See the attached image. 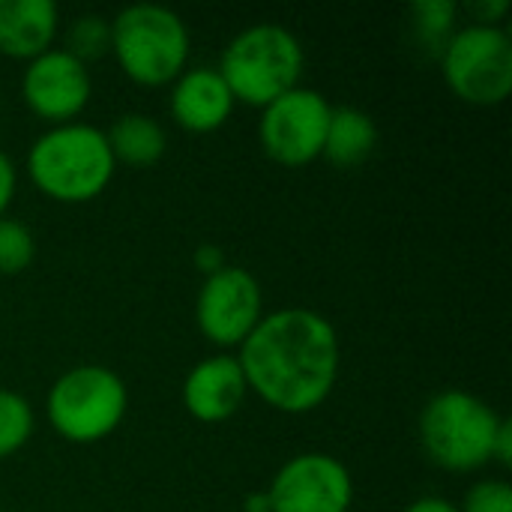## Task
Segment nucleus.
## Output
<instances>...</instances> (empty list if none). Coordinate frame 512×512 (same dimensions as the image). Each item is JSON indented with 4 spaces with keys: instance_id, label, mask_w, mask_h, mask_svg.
<instances>
[{
    "instance_id": "obj_26",
    "label": "nucleus",
    "mask_w": 512,
    "mask_h": 512,
    "mask_svg": "<svg viewBox=\"0 0 512 512\" xmlns=\"http://www.w3.org/2000/svg\"><path fill=\"white\" fill-rule=\"evenodd\" d=\"M405 512H459V507L441 495H426V498H417L414 504H408Z\"/></svg>"
},
{
    "instance_id": "obj_18",
    "label": "nucleus",
    "mask_w": 512,
    "mask_h": 512,
    "mask_svg": "<svg viewBox=\"0 0 512 512\" xmlns=\"http://www.w3.org/2000/svg\"><path fill=\"white\" fill-rule=\"evenodd\" d=\"M36 258V237L33 231L12 216L0 219V276L24 273Z\"/></svg>"
},
{
    "instance_id": "obj_20",
    "label": "nucleus",
    "mask_w": 512,
    "mask_h": 512,
    "mask_svg": "<svg viewBox=\"0 0 512 512\" xmlns=\"http://www.w3.org/2000/svg\"><path fill=\"white\" fill-rule=\"evenodd\" d=\"M411 18L423 42L444 48V42L456 33L459 6L453 0H417L411 6Z\"/></svg>"
},
{
    "instance_id": "obj_4",
    "label": "nucleus",
    "mask_w": 512,
    "mask_h": 512,
    "mask_svg": "<svg viewBox=\"0 0 512 512\" xmlns=\"http://www.w3.org/2000/svg\"><path fill=\"white\" fill-rule=\"evenodd\" d=\"M189 51V27L168 6L132 3L111 18V54L138 87L174 84L186 72Z\"/></svg>"
},
{
    "instance_id": "obj_3",
    "label": "nucleus",
    "mask_w": 512,
    "mask_h": 512,
    "mask_svg": "<svg viewBox=\"0 0 512 512\" xmlns=\"http://www.w3.org/2000/svg\"><path fill=\"white\" fill-rule=\"evenodd\" d=\"M306 54L300 39L273 21H258L240 30L219 57V75L234 102L264 108L282 93L300 87Z\"/></svg>"
},
{
    "instance_id": "obj_2",
    "label": "nucleus",
    "mask_w": 512,
    "mask_h": 512,
    "mask_svg": "<svg viewBox=\"0 0 512 512\" xmlns=\"http://www.w3.org/2000/svg\"><path fill=\"white\" fill-rule=\"evenodd\" d=\"M117 162L108 138L90 123H63L42 132L27 153L33 186L57 204H87L114 180Z\"/></svg>"
},
{
    "instance_id": "obj_19",
    "label": "nucleus",
    "mask_w": 512,
    "mask_h": 512,
    "mask_svg": "<svg viewBox=\"0 0 512 512\" xmlns=\"http://www.w3.org/2000/svg\"><path fill=\"white\" fill-rule=\"evenodd\" d=\"M66 51L81 63L111 51V21L102 15H78L66 30Z\"/></svg>"
},
{
    "instance_id": "obj_7",
    "label": "nucleus",
    "mask_w": 512,
    "mask_h": 512,
    "mask_svg": "<svg viewBox=\"0 0 512 512\" xmlns=\"http://www.w3.org/2000/svg\"><path fill=\"white\" fill-rule=\"evenodd\" d=\"M441 72L453 96L492 108L512 93V39L504 27H459L441 48Z\"/></svg>"
},
{
    "instance_id": "obj_8",
    "label": "nucleus",
    "mask_w": 512,
    "mask_h": 512,
    "mask_svg": "<svg viewBox=\"0 0 512 512\" xmlns=\"http://www.w3.org/2000/svg\"><path fill=\"white\" fill-rule=\"evenodd\" d=\"M333 105L312 87H294L261 108L258 144L282 168H303L324 153Z\"/></svg>"
},
{
    "instance_id": "obj_1",
    "label": "nucleus",
    "mask_w": 512,
    "mask_h": 512,
    "mask_svg": "<svg viewBox=\"0 0 512 512\" xmlns=\"http://www.w3.org/2000/svg\"><path fill=\"white\" fill-rule=\"evenodd\" d=\"M246 387L273 411L312 414L321 408L342 366L336 327L315 309L288 306L264 315L240 345Z\"/></svg>"
},
{
    "instance_id": "obj_11",
    "label": "nucleus",
    "mask_w": 512,
    "mask_h": 512,
    "mask_svg": "<svg viewBox=\"0 0 512 512\" xmlns=\"http://www.w3.org/2000/svg\"><path fill=\"white\" fill-rule=\"evenodd\" d=\"M90 96L93 81L87 63L72 57L66 48H48L24 66L21 99L39 120L51 126L75 123V117L90 105Z\"/></svg>"
},
{
    "instance_id": "obj_17",
    "label": "nucleus",
    "mask_w": 512,
    "mask_h": 512,
    "mask_svg": "<svg viewBox=\"0 0 512 512\" xmlns=\"http://www.w3.org/2000/svg\"><path fill=\"white\" fill-rule=\"evenodd\" d=\"M36 429L30 402L15 390H0V462L15 456Z\"/></svg>"
},
{
    "instance_id": "obj_25",
    "label": "nucleus",
    "mask_w": 512,
    "mask_h": 512,
    "mask_svg": "<svg viewBox=\"0 0 512 512\" xmlns=\"http://www.w3.org/2000/svg\"><path fill=\"white\" fill-rule=\"evenodd\" d=\"M492 462H498L501 468H510L512 465V423L504 420L498 438H495V450H492Z\"/></svg>"
},
{
    "instance_id": "obj_6",
    "label": "nucleus",
    "mask_w": 512,
    "mask_h": 512,
    "mask_svg": "<svg viewBox=\"0 0 512 512\" xmlns=\"http://www.w3.org/2000/svg\"><path fill=\"white\" fill-rule=\"evenodd\" d=\"M129 411V390L123 378L105 366L84 363L63 372L48 396L45 417L51 429L69 444H99L117 432Z\"/></svg>"
},
{
    "instance_id": "obj_23",
    "label": "nucleus",
    "mask_w": 512,
    "mask_h": 512,
    "mask_svg": "<svg viewBox=\"0 0 512 512\" xmlns=\"http://www.w3.org/2000/svg\"><path fill=\"white\" fill-rule=\"evenodd\" d=\"M510 3L507 0H477L474 3V18L477 24H489V27H501V21L507 18Z\"/></svg>"
},
{
    "instance_id": "obj_27",
    "label": "nucleus",
    "mask_w": 512,
    "mask_h": 512,
    "mask_svg": "<svg viewBox=\"0 0 512 512\" xmlns=\"http://www.w3.org/2000/svg\"><path fill=\"white\" fill-rule=\"evenodd\" d=\"M243 512H270V501H267V492L249 495V498L243 501Z\"/></svg>"
},
{
    "instance_id": "obj_15",
    "label": "nucleus",
    "mask_w": 512,
    "mask_h": 512,
    "mask_svg": "<svg viewBox=\"0 0 512 512\" xmlns=\"http://www.w3.org/2000/svg\"><path fill=\"white\" fill-rule=\"evenodd\" d=\"M105 138H108L114 162L129 165V168H150L168 150V135L162 129V123L141 111L120 114L111 123V129L105 132Z\"/></svg>"
},
{
    "instance_id": "obj_16",
    "label": "nucleus",
    "mask_w": 512,
    "mask_h": 512,
    "mask_svg": "<svg viewBox=\"0 0 512 512\" xmlns=\"http://www.w3.org/2000/svg\"><path fill=\"white\" fill-rule=\"evenodd\" d=\"M378 147V126L375 120L351 105L333 108L324 138V159L336 168H357L363 165Z\"/></svg>"
},
{
    "instance_id": "obj_10",
    "label": "nucleus",
    "mask_w": 512,
    "mask_h": 512,
    "mask_svg": "<svg viewBox=\"0 0 512 512\" xmlns=\"http://www.w3.org/2000/svg\"><path fill=\"white\" fill-rule=\"evenodd\" d=\"M267 501L270 512H348L354 480L336 456L300 453L276 471Z\"/></svg>"
},
{
    "instance_id": "obj_22",
    "label": "nucleus",
    "mask_w": 512,
    "mask_h": 512,
    "mask_svg": "<svg viewBox=\"0 0 512 512\" xmlns=\"http://www.w3.org/2000/svg\"><path fill=\"white\" fill-rule=\"evenodd\" d=\"M15 189H18V168H15V162L0 150V219L6 216L9 204L15 201Z\"/></svg>"
},
{
    "instance_id": "obj_5",
    "label": "nucleus",
    "mask_w": 512,
    "mask_h": 512,
    "mask_svg": "<svg viewBox=\"0 0 512 512\" xmlns=\"http://www.w3.org/2000/svg\"><path fill=\"white\" fill-rule=\"evenodd\" d=\"M507 417L465 390H444L420 411L417 435L432 465L450 474H471L492 462L495 438Z\"/></svg>"
},
{
    "instance_id": "obj_13",
    "label": "nucleus",
    "mask_w": 512,
    "mask_h": 512,
    "mask_svg": "<svg viewBox=\"0 0 512 512\" xmlns=\"http://www.w3.org/2000/svg\"><path fill=\"white\" fill-rule=\"evenodd\" d=\"M234 96L216 66H192L174 84L168 111L174 123L192 135H210L222 129L234 111Z\"/></svg>"
},
{
    "instance_id": "obj_12",
    "label": "nucleus",
    "mask_w": 512,
    "mask_h": 512,
    "mask_svg": "<svg viewBox=\"0 0 512 512\" xmlns=\"http://www.w3.org/2000/svg\"><path fill=\"white\" fill-rule=\"evenodd\" d=\"M249 396L243 369L231 354H213L195 363L183 381V408L192 420L216 426L231 420Z\"/></svg>"
},
{
    "instance_id": "obj_21",
    "label": "nucleus",
    "mask_w": 512,
    "mask_h": 512,
    "mask_svg": "<svg viewBox=\"0 0 512 512\" xmlns=\"http://www.w3.org/2000/svg\"><path fill=\"white\" fill-rule=\"evenodd\" d=\"M459 512H512V489L504 480H480L465 492Z\"/></svg>"
},
{
    "instance_id": "obj_14",
    "label": "nucleus",
    "mask_w": 512,
    "mask_h": 512,
    "mask_svg": "<svg viewBox=\"0 0 512 512\" xmlns=\"http://www.w3.org/2000/svg\"><path fill=\"white\" fill-rule=\"evenodd\" d=\"M60 12L51 0H0V54L30 63L54 48Z\"/></svg>"
},
{
    "instance_id": "obj_9",
    "label": "nucleus",
    "mask_w": 512,
    "mask_h": 512,
    "mask_svg": "<svg viewBox=\"0 0 512 512\" xmlns=\"http://www.w3.org/2000/svg\"><path fill=\"white\" fill-rule=\"evenodd\" d=\"M264 318V294L258 279L234 264L207 276L198 300L195 321L201 336L216 348H240Z\"/></svg>"
},
{
    "instance_id": "obj_24",
    "label": "nucleus",
    "mask_w": 512,
    "mask_h": 512,
    "mask_svg": "<svg viewBox=\"0 0 512 512\" xmlns=\"http://www.w3.org/2000/svg\"><path fill=\"white\" fill-rule=\"evenodd\" d=\"M195 267L207 279V276H213V273H219L225 267V252L219 246H213V243H204V246L195 249Z\"/></svg>"
}]
</instances>
